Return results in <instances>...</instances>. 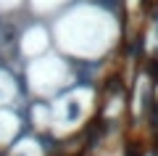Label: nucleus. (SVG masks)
Masks as SVG:
<instances>
[{"mask_svg": "<svg viewBox=\"0 0 158 156\" xmlns=\"http://www.w3.org/2000/svg\"><path fill=\"white\" fill-rule=\"evenodd\" d=\"M50 34L61 56L71 64H98L116 48L121 37V24L106 3L87 0L63 8Z\"/></svg>", "mask_w": 158, "mask_h": 156, "instance_id": "1", "label": "nucleus"}, {"mask_svg": "<svg viewBox=\"0 0 158 156\" xmlns=\"http://www.w3.org/2000/svg\"><path fill=\"white\" fill-rule=\"evenodd\" d=\"M77 82L79 79L74 74V64L61 53H45L34 61H27L21 69L24 93L34 95L37 100H50Z\"/></svg>", "mask_w": 158, "mask_h": 156, "instance_id": "2", "label": "nucleus"}, {"mask_svg": "<svg viewBox=\"0 0 158 156\" xmlns=\"http://www.w3.org/2000/svg\"><path fill=\"white\" fill-rule=\"evenodd\" d=\"M13 48H16V53H19L21 58L34 61V58L50 53V48H53V34H50V29L40 21V19H29V21L24 24L16 34H13ZM27 61H24V64H27Z\"/></svg>", "mask_w": 158, "mask_h": 156, "instance_id": "3", "label": "nucleus"}, {"mask_svg": "<svg viewBox=\"0 0 158 156\" xmlns=\"http://www.w3.org/2000/svg\"><path fill=\"white\" fill-rule=\"evenodd\" d=\"M24 95L21 77L8 64H0V109H21Z\"/></svg>", "mask_w": 158, "mask_h": 156, "instance_id": "4", "label": "nucleus"}, {"mask_svg": "<svg viewBox=\"0 0 158 156\" xmlns=\"http://www.w3.org/2000/svg\"><path fill=\"white\" fill-rule=\"evenodd\" d=\"M21 135H24L21 109H0V154Z\"/></svg>", "mask_w": 158, "mask_h": 156, "instance_id": "5", "label": "nucleus"}, {"mask_svg": "<svg viewBox=\"0 0 158 156\" xmlns=\"http://www.w3.org/2000/svg\"><path fill=\"white\" fill-rule=\"evenodd\" d=\"M71 0H29V8H32L34 16L32 19H40L45 13H56V11H63Z\"/></svg>", "mask_w": 158, "mask_h": 156, "instance_id": "6", "label": "nucleus"}]
</instances>
